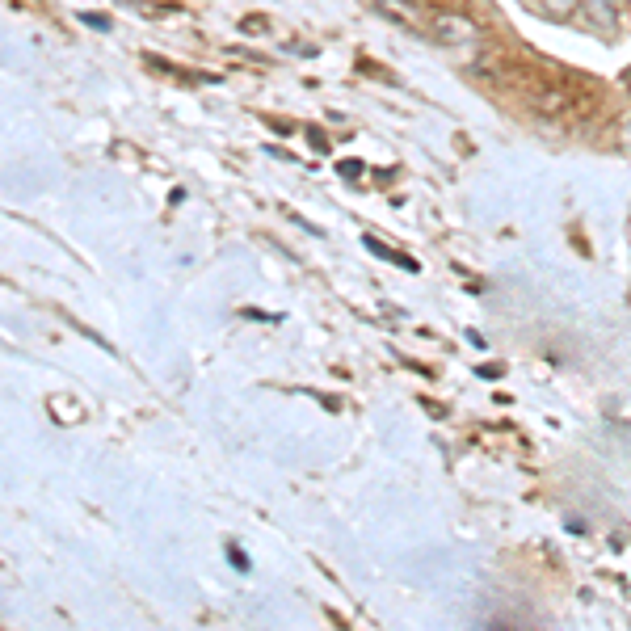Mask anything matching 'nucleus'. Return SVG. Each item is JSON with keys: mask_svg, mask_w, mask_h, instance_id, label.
<instances>
[{"mask_svg": "<svg viewBox=\"0 0 631 631\" xmlns=\"http://www.w3.org/2000/svg\"><path fill=\"white\" fill-rule=\"evenodd\" d=\"M430 34L438 38L442 47H467V43H476L480 26L472 22V17H463V13H434L430 17Z\"/></svg>", "mask_w": 631, "mask_h": 631, "instance_id": "nucleus-1", "label": "nucleus"}, {"mask_svg": "<svg viewBox=\"0 0 631 631\" xmlns=\"http://www.w3.org/2000/svg\"><path fill=\"white\" fill-rule=\"evenodd\" d=\"M526 101H531V110H539L547 118H560V114H568V106H573V97L556 85H531L526 89Z\"/></svg>", "mask_w": 631, "mask_h": 631, "instance_id": "nucleus-2", "label": "nucleus"}, {"mask_svg": "<svg viewBox=\"0 0 631 631\" xmlns=\"http://www.w3.org/2000/svg\"><path fill=\"white\" fill-rule=\"evenodd\" d=\"M581 17L594 30H602V34L619 30V5H615V0H581Z\"/></svg>", "mask_w": 631, "mask_h": 631, "instance_id": "nucleus-3", "label": "nucleus"}, {"mask_svg": "<svg viewBox=\"0 0 631 631\" xmlns=\"http://www.w3.org/2000/svg\"><path fill=\"white\" fill-rule=\"evenodd\" d=\"M379 5V13H388L396 26H404V30H430V22H425V13H421V5H413V0H375Z\"/></svg>", "mask_w": 631, "mask_h": 631, "instance_id": "nucleus-4", "label": "nucleus"}, {"mask_svg": "<svg viewBox=\"0 0 631 631\" xmlns=\"http://www.w3.org/2000/svg\"><path fill=\"white\" fill-rule=\"evenodd\" d=\"M547 9H552L556 17H568V13H577L581 9V0H543Z\"/></svg>", "mask_w": 631, "mask_h": 631, "instance_id": "nucleus-5", "label": "nucleus"}, {"mask_svg": "<svg viewBox=\"0 0 631 631\" xmlns=\"http://www.w3.org/2000/svg\"><path fill=\"white\" fill-rule=\"evenodd\" d=\"M615 139H619V148H627L631 152V110L619 118V127H615Z\"/></svg>", "mask_w": 631, "mask_h": 631, "instance_id": "nucleus-6", "label": "nucleus"}, {"mask_svg": "<svg viewBox=\"0 0 631 631\" xmlns=\"http://www.w3.org/2000/svg\"><path fill=\"white\" fill-rule=\"evenodd\" d=\"M366 249H371V253H375V257H383V261H388V257H392V261H400V257H396V253H388V249H383V244H379V240H375V236H366ZM400 266H404V261H400Z\"/></svg>", "mask_w": 631, "mask_h": 631, "instance_id": "nucleus-7", "label": "nucleus"}, {"mask_svg": "<svg viewBox=\"0 0 631 631\" xmlns=\"http://www.w3.org/2000/svg\"><path fill=\"white\" fill-rule=\"evenodd\" d=\"M80 22H89L93 30H110V22H106V17H101V13H85V17H80Z\"/></svg>", "mask_w": 631, "mask_h": 631, "instance_id": "nucleus-8", "label": "nucleus"}, {"mask_svg": "<svg viewBox=\"0 0 631 631\" xmlns=\"http://www.w3.org/2000/svg\"><path fill=\"white\" fill-rule=\"evenodd\" d=\"M228 556H232V564L240 568V573H244V568H249V560H244V552H240V547H236V543L228 547Z\"/></svg>", "mask_w": 631, "mask_h": 631, "instance_id": "nucleus-9", "label": "nucleus"}, {"mask_svg": "<svg viewBox=\"0 0 631 631\" xmlns=\"http://www.w3.org/2000/svg\"><path fill=\"white\" fill-rule=\"evenodd\" d=\"M627 232H631V215H627Z\"/></svg>", "mask_w": 631, "mask_h": 631, "instance_id": "nucleus-10", "label": "nucleus"}]
</instances>
